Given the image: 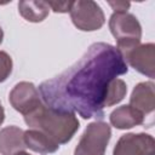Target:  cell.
Here are the masks:
<instances>
[{"mask_svg": "<svg viewBox=\"0 0 155 155\" xmlns=\"http://www.w3.org/2000/svg\"><path fill=\"white\" fill-rule=\"evenodd\" d=\"M127 71L128 67L115 46L96 42L71 67L44 81L38 91L51 109L78 113L82 119H102L110 82Z\"/></svg>", "mask_w": 155, "mask_h": 155, "instance_id": "1", "label": "cell"}, {"mask_svg": "<svg viewBox=\"0 0 155 155\" xmlns=\"http://www.w3.org/2000/svg\"><path fill=\"white\" fill-rule=\"evenodd\" d=\"M29 128L41 131L58 144H65L71 140L80 122L75 113H62L42 104L34 111L24 116Z\"/></svg>", "mask_w": 155, "mask_h": 155, "instance_id": "2", "label": "cell"}, {"mask_svg": "<svg viewBox=\"0 0 155 155\" xmlns=\"http://www.w3.org/2000/svg\"><path fill=\"white\" fill-rule=\"evenodd\" d=\"M109 29L122 54L140 44L142 27L137 17L128 12H114L109 18Z\"/></svg>", "mask_w": 155, "mask_h": 155, "instance_id": "3", "label": "cell"}, {"mask_svg": "<svg viewBox=\"0 0 155 155\" xmlns=\"http://www.w3.org/2000/svg\"><path fill=\"white\" fill-rule=\"evenodd\" d=\"M111 137V128L104 121H93L82 133L74 155H104Z\"/></svg>", "mask_w": 155, "mask_h": 155, "instance_id": "4", "label": "cell"}, {"mask_svg": "<svg viewBox=\"0 0 155 155\" xmlns=\"http://www.w3.org/2000/svg\"><path fill=\"white\" fill-rule=\"evenodd\" d=\"M69 13L74 25L82 31L98 30L105 22L103 10L92 0L73 1Z\"/></svg>", "mask_w": 155, "mask_h": 155, "instance_id": "5", "label": "cell"}, {"mask_svg": "<svg viewBox=\"0 0 155 155\" xmlns=\"http://www.w3.org/2000/svg\"><path fill=\"white\" fill-rule=\"evenodd\" d=\"M113 155H155L154 137L148 133L122 134L114 147Z\"/></svg>", "mask_w": 155, "mask_h": 155, "instance_id": "6", "label": "cell"}, {"mask_svg": "<svg viewBox=\"0 0 155 155\" xmlns=\"http://www.w3.org/2000/svg\"><path fill=\"white\" fill-rule=\"evenodd\" d=\"M8 101L15 110L22 115H28L42 104V99L34 84L28 81L18 82L10 92Z\"/></svg>", "mask_w": 155, "mask_h": 155, "instance_id": "7", "label": "cell"}, {"mask_svg": "<svg viewBox=\"0 0 155 155\" xmlns=\"http://www.w3.org/2000/svg\"><path fill=\"white\" fill-rule=\"evenodd\" d=\"M126 64L128 63L138 73L147 75L150 79L155 76V45L139 44L132 50L121 54Z\"/></svg>", "mask_w": 155, "mask_h": 155, "instance_id": "8", "label": "cell"}, {"mask_svg": "<svg viewBox=\"0 0 155 155\" xmlns=\"http://www.w3.org/2000/svg\"><path fill=\"white\" fill-rule=\"evenodd\" d=\"M154 82L144 81L136 85L130 97V105L140 111L144 116L151 115L155 109V92Z\"/></svg>", "mask_w": 155, "mask_h": 155, "instance_id": "9", "label": "cell"}, {"mask_svg": "<svg viewBox=\"0 0 155 155\" xmlns=\"http://www.w3.org/2000/svg\"><path fill=\"white\" fill-rule=\"evenodd\" d=\"M24 131L17 126H7L0 130V154L16 155L17 153L25 151Z\"/></svg>", "mask_w": 155, "mask_h": 155, "instance_id": "10", "label": "cell"}, {"mask_svg": "<svg viewBox=\"0 0 155 155\" xmlns=\"http://www.w3.org/2000/svg\"><path fill=\"white\" fill-rule=\"evenodd\" d=\"M144 117L145 116L140 111H138L130 104L116 108L109 115L110 124L117 130H127L138 125H143Z\"/></svg>", "mask_w": 155, "mask_h": 155, "instance_id": "11", "label": "cell"}, {"mask_svg": "<svg viewBox=\"0 0 155 155\" xmlns=\"http://www.w3.org/2000/svg\"><path fill=\"white\" fill-rule=\"evenodd\" d=\"M24 143L27 148L42 155L56 153L59 149L58 143H56L53 139H51L48 136H46L41 131L33 130V128L24 131Z\"/></svg>", "mask_w": 155, "mask_h": 155, "instance_id": "12", "label": "cell"}, {"mask_svg": "<svg viewBox=\"0 0 155 155\" xmlns=\"http://www.w3.org/2000/svg\"><path fill=\"white\" fill-rule=\"evenodd\" d=\"M18 11L25 21L39 23L48 16L50 7L46 1H19Z\"/></svg>", "mask_w": 155, "mask_h": 155, "instance_id": "13", "label": "cell"}, {"mask_svg": "<svg viewBox=\"0 0 155 155\" xmlns=\"http://www.w3.org/2000/svg\"><path fill=\"white\" fill-rule=\"evenodd\" d=\"M127 93V86L126 82L121 79H114L108 88V93H107V99H105V107H111L115 105L117 103H120L125 96Z\"/></svg>", "mask_w": 155, "mask_h": 155, "instance_id": "14", "label": "cell"}, {"mask_svg": "<svg viewBox=\"0 0 155 155\" xmlns=\"http://www.w3.org/2000/svg\"><path fill=\"white\" fill-rule=\"evenodd\" d=\"M12 58L5 51H0V84L4 82L12 73Z\"/></svg>", "mask_w": 155, "mask_h": 155, "instance_id": "15", "label": "cell"}, {"mask_svg": "<svg viewBox=\"0 0 155 155\" xmlns=\"http://www.w3.org/2000/svg\"><path fill=\"white\" fill-rule=\"evenodd\" d=\"M48 7L57 13H67L70 11L73 1H46Z\"/></svg>", "mask_w": 155, "mask_h": 155, "instance_id": "16", "label": "cell"}, {"mask_svg": "<svg viewBox=\"0 0 155 155\" xmlns=\"http://www.w3.org/2000/svg\"><path fill=\"white\" fill-rule=\"evenodd\" d=\"M108 4L113 7L114 12H127L128 7L131 6V4H130V2H125V1H116V2L109 1Z\"/></svg>", "mask_w": 155, "mask_h": 155, "instance_id": "17", "label": "cell"}, {"mask_svg": "<svg viewBox=\"0 0 155 155\" xmlns=\"http://www.w3.org/2000/svg\"><path fill=\"white\" fill-rule=\"evenodd\" d=\"M4 120H5V110H4V107L0 103V126L4 122Z\"/></svg>", "mask_w": 155, "mask_h": 155, "instance_id": "18", "label": "cell"}, {"mask_svg": "<svg viewBox=\"0 0 155 155\" xmlns=\"http://www.w3.org/2000/svg\"><path fill=\"white\" fill-rule=\"evenodd\" d=\"M2 39H4V31H2V28L0 27V45L2 42Z\"/></svg>", "mask_w": 155, "mask_h": 155, "instance_id": "19", "label": "cell"}, {"mask_svg": "<svg viewBox=\"0 0 155 155\" xmlns=\"http://www.w3.org/2000/svg\"><path fill=\"white\" fill-rule=\"evenodd\" d=\"M16 155H30V154H28V153H25V151H21V153H17Z\"/></svg>", "mask_w": 155, "mask_h": 155, "instance_id": "20", "label": "cell"}]
</instances>
